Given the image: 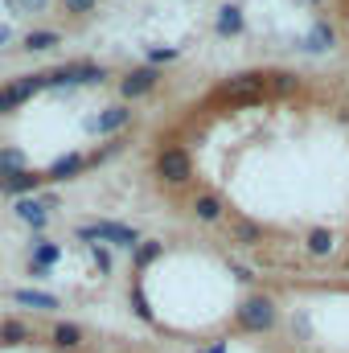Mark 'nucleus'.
Returning a JSON list of instances; mask_svg holds the SVG:
<instances>
[{
  "instance_id": "f257e3e1",
  "label": "nucleus",
  "mask_w": 349,
  "mask_h": 353,
  "mask_svg": "<svg viewBox=\"0 0 349 353\" xmlns=\"http://www.w3.org/2000/svg\"><path fill=\"white\" fill-rule=\"evenodd\" d=\"M107 83V70L99 62H70L46 74V90H70V87H99Z\"/></svg>"
},
{
  "instance_id": "f03ea898",
  "label": "nucleus",
  "mask_w": 349,
  "mask_h": 353,
  "mask_svg": "<svg viewBox=\"0 0 349 353\" xmlns=\"http://www.w3.org/2000/svg\"><path fill=\"white\" fill-rule=\"evenodd\" d=\"M263 87H267V74L247 70V74H230L226 83H218L214 99H222V103H259Z\"/></svg>"
},
{
  "instance_id": "7ed1b4c3",
  "label": "nucleus",
  "mask_w": 349,
  "mask_h": 353,
  "mask_svg": "<svg viewBox=\"0 0 349 353\" xmlns=\"http://www.w3.org/2000/svg\"><path fill=\"white\" fill-rule=\"evenodd\" d=\"M239 329H247V333H267V329H275V300L271 296H247L243 304H239Z\"/></svg>"
},
{
  "instance_id": "20e7f679",
  "label": "nucleus",
  "mask_w": 349,
  "mask_h": 353,
  "mask_svg": "<svg viewBox=\"0 0 349 353\" xmlns=\"http://www.w3.org/2000/svg\"><path fill=\"white\" fill-rule=\"evenodd\" d=\"M87 247H94V239H103V243H111V247H140V234L132 230V226H123V222H94V226H79L74 230Z\"/></svg>"
},
{
  "instance_id": "39448f33",
  "label": "nucleus",
  "mask_w": 349,
  "mask_h": 353,
  "mask_svg": "<svg viewBox=\"0 0 349 353\" xmlns=\"http://www.w3.org/2000/svg\"><path fill=\"white\" fill-rule=\"evenodd\" d=\"M152 169H157V181H161V185H185V181H189V176H193V161H189V152H185V148H161V157H157V165H152Z\"/></svg>"
},
{
  "instance_id": "423d86ee",
  "label": "nucleus",
  "mask_w": 349,
  "mask_h": 353,
  "mask_svg": "<svg viewBox=\"0 0 349 353\" xmlns=\"http://www.w3.org/2000/svg\"><path fill=\"white\" fill-rule=\"evenodd\" d=\"M37 90H46V74H25L17 83H4L0 87V115H12L21 103H29Z\"/></svg>"
},
{
  "instance_id": "0eeeda50",
  "label": "nucleus",
  "mask_w": 349,
  "mask_h": 353,
  "mask_svg": "<svg viewBox=\"0 0 349 353\" xmlns=\"http://www.w3.org/2000/svg\"><path fill=\"white\" fill-rule=\"evenodd\" d=\"M157 83H161V70L144 62V66H136V70H128V74L119 79V94H123V99H144V94L157 90Z\"/></svg>"
},
{
  "instance_id": "6e6552de",
  "label": "nucleus",
  "mask_w": 349,
  "mask_h": 353,
  "mask_svg": "<svg viewBox=\"0 0 349 353\" xmlns=\"http://www.w3.org/2000/svg\"><path fill=\"white\" fill-rule=\"evenodd\" d=\"M132 123V107L128 103H115V107H103V115H94L87 123V132H103V136H119L123 128Z\"/></svg>"
},
{
  "instance_id": "1a4fd4ad",
  "label": "nucleus",
  "mask_w": 349,
  "mask_h": 353,
  "mask_svg": "<svg viewBox=\"0 0 349 353\" xmlns=\"http://www.w3.org/2000/svg\"><path fill=\"white\" fill-rule=\"evenodd\" d=\"M58 259H62V247H58V243H41V239H37V243H33V251H29V275H33V279L50 275V267L58 263Z\"/></svg>"
},
{
  "instance_id": "9d476101",
  "label": "nucleus",
  "mask_w": 349,
  "mask_h": 353,
  "mask_svg": "<svg viewBox=\"0 0 349 353\" xmlns=\"http://www.w3.org/2000/svg\"><path fill=\"white\" fill-rule=\"evenodd\" d=\"M17 218H21L25 226L41 230V226H50V205H46L41 197H17Z\"/></svg>"
},
{
  "instance_id": "9b49d317",
  "label": "nucleus",
  "mask_w": 349,
  "mask_h": 353,
  "mask_svg": "<svg viewBox=\"0 0 349 353\" xmlns=\"http://www.w3.org/2000/svg\"><path fill=\"white\" fill-rule=\"evenodd\" d=\"M87 165H90V161L83 157V152H66V157H58V161L46 169V181H70V176L83 173Z\"/></svg>"
},
{
  "instance_id": "f8f14e48",
  "label": "nucleus",
  "mask_w": 349,
  "mask_h": 353,
  "mask_svg": "<svg viewBox=\"0 0 349 353\" xmlns=\"http://www.w3.org/2000/svg\"><path fill=\"white\" fill-rule=\"evenodd\" d=\"M214 29H218L222 37H239V33L247 29L243 8H239V4H222V8H218V17H214Z\"/></svg>"
},
{
  "instance_id": "ddd939ff",
  "label": "nucleus",
  "mask_w": 349,
  "mask_h": 353,
  "mask_svg": "<svg viewBox=\"0 0 349 353\" xmlns=\"http://www.w3.org/2000/svg\"><path fill=\"white\" fill-rule=\"evenodd\" d=\"M12 300L25 304V308H37V312H54L58 308V296L54 292H33V288H12Z\"/></svg>"
},
{
  "instance_id": "4468645a",
  "label": "nucleus",
  "mask_w": 349,
  "mask_h": 353,
  "mask_svg": "<svg viewBox=\"0 0 349 353\" xmlns=\"http://www.w3.org/2000/svg\"><path fill=\"white\" fill-rule=\"evenodd\" d=\"M329 46H333V29H329L325 21H317V25L300 37V50H304V54H325Z\"/></svg>"
},
{
  "instance_id": "2eb2a0df",
  "label": "nucleus",
  "mask_w": 349,
  "mask_h": 353,
  "mask_svg": "<svg viewBox=\"0 0 349 353\" xmlns=\"http://www.w3.org/2000/svg\"><path fill=\"white\" fill-rule=\"evenodd\" d=\"M304 247H308V255L325 259V255H333V247H337V234H333L329 226H312V230H308V239H304Z\"/></svg>"
},
{
  "instance_id": "dca6fc26",
  "label": "nucleus",
  "mask_w": 349,
  "mask_h": 353,
  "mask_svg": "<svg viewBox=\"0 0 349 353\" xmlns=\"http://www.w3.org/2000/svg\"><path fill=\"white\" fill-rule=\"evenodd\" d=\"M50 341H54V350H79V345H83V325H74V321H58L54 333H50Z\"/></svg>"
},
{
  "instance_id": "f3484780",
  "label": "nucleus",
  "mask_w": 349,
  "mask_h": 353,
  "mask_svg": "<svg viewBox=\"0 0 349 353\" xmlns=\"http://www.w3.org/2000/svg\"><path fill=\"white\" fill-rule=\"evenodd\" d=\"M58 41H62V33H58V29H33V33H25L21 50H25V54H46V50H54Z\"/></svg>"
},
{
  "instance_id": "a211bd4d",
  "label": "nucleus",
  "mask_w": 349,
  "mask_h": 353,
  "mask_svg": "<svg viewBox=\"0 0 349 353\" xmlns=\"http://www.w3.org/2000/svg\"><path fill=\"white\" fill-rule=\"evenodd\" d=\"M46 181V173H33V169H25V173L8 176V181H0V189L8 193V197H21V193H29V189H37Z\"/></svg>"
},
{
  "instance_id": "6ab92c4d",
  "label": "nucleus",
  "mask_w": 349,
  "mask_h": 353,
  "mask_svg": "<svg viewBox=\"0 0 349 353\" xmlns=\"http://www.w3.org/2000/svg\"><path fill=\"white\" fill-rule=\"evenodd\" d=\"M161 255H165V247H161L157 239H148V243L140 239V247L132 251V263H136V271H144V267H152V263H157Z\"/></svg>"
},
{
  "instance_id": "aec40b11",
  "label": "nucleus",
  "mask_w": 349,
  "mask_h": 353,
  "mask_svg": "<svg viewBox=\"0 0 349 353\" xmlns=\"http://www.w3.org/2000/svg\"><path fill=\"white\" fill-rule=\"evenodd\" d=\"M25 173V152L12 144V148H0V181H8V176Z\"/></svg>"
},
{
  "instance_id": "412c9836",
  "label": "nucleus",
  "mask_w": 349,
  "mask_h": 353,
  "mask_svg": "<svg viewBox=\"0 0 349 353\" xmlns=\"http://www.w3.org/2000/svg\"><path fill=\"white\" fill-rule=\"evenodd\" d=\"M193 214H197V222H218V218H222V197L201 193V197L193 201Z\"/></svg>"
},
{
  "instance_id": "4be33fe9",
  "label": "nucleus",
  "mask_w": 349,
  "mask_h": 353,
  "mask_svg": "<svg viewBox=\"0 0 349 353\" xmlns=\"http://www.w3.org/2000/svg\"><path fill=\"white\" fill-rule=\"evenodd\" d=\"M235 239H239L243 247H259V243H263V226L243 218V222H235Z\"/></svg>"
},
{
  "instance_id": "5701e85b",
  "label": "nucleus",
  "mask_w": 349,
  "mask_h": 353,
  "mask_svg": "<svg viewBox=\"0 0 349 353\" xmlns=\"http://www.w3.org/2000/svg\"><path fill=\"white\" fill-rule=\"evenodd\" d=\"M0 341L4 345H21V341H29V329L21 321H0Z\"/></svg>"
},
{
  "instance_id": "b1692460",
  "label": "nucleus",
  "mask_w": 349,
  "mask_h": 353,
  "mask_svg": "<svg viewBox=\"0 0 349 353\" xmlns=\"http://www.w3.org/2000/svg\"><path fill=\"white\" fill-rule=\"evenodd\" d=\"M267 83H271V90H275V94H292V90L300 87V83H296V74H288V70H279V74H267Z\"/></svg>"
},
{
  "instance_id": "393cba45",
  "label": "nucleus",
  "mask_w": 349,
  "mask_h": 353,
  "mask_svg": "<svg viewBox=\"0 0 349 353\" xmlns=\"http://www.w3.org/2000/svg\"><path fill=\"white\" fill-rule=\"evenodd\" d=\"M173 58H181L177 46H152V50H148V66H165V62H173Z\"/></svg>"
},
{
  "instance_id": "a878e982",
  "label": "nucleus",
  "mask_w": 349,
  "mask_h": 353,
  "mask_svg": "<svg viewBox=\"0 0 349 353\" xmlns=\"http://www.w3.org/2000/svg\"><path fill=\"white\" fill-rule=\"evenodd\" d=\"M8 8H12L17 17H29V12H46L50 0H8Z\"/></svg>"
},
{
  "instance_id": "bb28decb",
  "label": "nucleus",
  "mask_w": 349,
  "mask_h": 353,
  "mask_svg": "<svg viewBox=\"0 0 349 353\" xmlns=\"http://www.w3.org/2000/svg\"><path fill=\"white\" fill-rule=\"evenodd\" d=\"M62 8H66V17H87L99 8V0H62Z\"/></svg>"
},
{
  "instance_id": "cd10ccee",
  "label": "nucleus",
  "mask_w": 349,
  "mask_h": 353,
  "mask_svg": "<svg viewBox=\"0 0 349 353\" xmlns=\"http://www.w3.org/2000/svg\"><path fill=\"white\" fill-rule=\"evenodd\" d=\"M132 304H136V316H140V321H152V308L144 304V292H140V288H132Z\"/></svg>"
},
{
  "instance_id": "c85d7f7f",
  "label": "nucleus",
  "mask_w": 349,
  "mask_h": 353,
  "mask_svg": "<svg viewBox=\"0 0 349 353\" xmlns=\"http://www.w3.org/2000/svg\"><path fill=\"white\" fill-rule=\"evenodd\" d=\"M90 251H94V263H99V271H103V275H111V255H107V251H103L99 243H94Z\"/></svg>"
},
{
  "instance_id": "c756f323",
  "label": "nucleus",
  "mask_w": 349,
  "mask_h": 353,
  "mask_svg": "<svg viewBox=\"0 0 349 353\" xmlns=\"http://www.w3.org/2000/svg\"><path fill=\"white\" fill-rule=\"evenodd\" d=\"M201 353H226V341H214V345H206Z\"/></svg>"
},
{
  "instance_id": "7c9ffc66",
  "label": "nucleus",
  "mask_w": 349,
  "mask_h": 353,
  "mask_svg": "<svg viewBox=\"0 0 349 353\" xmlns=\"http://www.w3.org/2000/svg\"><path fill=\"white\" fill-rule=\"evenodd\" d=\"M4 41H8V29H0V46H4Z\"/></svg>"
},
{
  "instance_id": "2f4dec72",
  "label": "nucleus",
  "mask_w": 349,
  "mask_h": 353,
  "mask_svg": "<svg viewBox=\"0 0 349 353\" xmlns=\"http://www.w3.org/2000/svg\"><path fill=\"white\" fill-rule=\"evenodd\" d=\"M308 4H321V0H308Z\"/></svg>"
}]
</instances>
